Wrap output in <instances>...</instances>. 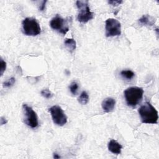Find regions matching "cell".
<instances>
[{
	"instance_id": "1",
	"label": "cell",
	"mask_w": 159,
	"mask_h": 159,
	"mask_svg": "<svg viewBox=\"0 0 159 159\" xmlns=\"http://www.w3.org/2000/svg\"><path fill=\"white\" fill-rule=\"evenodd\" d=\"M141 120L145 124H157L158 119V111L149 102H145L139 109Z\"/></svg>"
},
{
	"instance_id": "2",
	"label": "cell",
	"mask_w": 159,
	"mask_h": 159,
	"mask_svg": "<svg viewBox=\"0 0 159 159\" xmlns=\"http://www.w3.org/2000/svg\"><path fill=\"white\" fill-rule=\"evenodd\" d=\"M124 94L127 105L135 107L141 102L143 90L142 88L139 87H130L124 91Z\"/></svg>"
},
{
	"instance_id": "3",
	"label": "cell",
	"mask_w": 159,
	"mask_h": 159,
	"mask_svg": "<svg viewBox=\"0 0 159 159\" xmlns=\"http://www.w3.org/2000/svg\"><path fill=\"white\" fill-rule=\"evenodd\" d=\"M76 4L79 10L77 19L80 22L86 23L93 18L94 13L90 11L88 1H77Z\"/></svg>"
},
{
	"instance_id": "4",
	"label": "cell",
	"mask_w": 159,
	"mask_h": 159,
	"mask_svg": "<svg viewBox=\"0 0 159 159\" xmlns=\"http://www.w3.org/2000/svg\"><path fill=\"white\" fill-rule=\"evenodd\" d=\"M22 29L26 35L35 36L41 32L39 22L32 17H27L22 21Z\"/></svg>"
},
{
	"instance_id": "5",
	"label": "cell",
	"mask_w": 159,
	"mask_h": 159,
	"mask_svg": "<svg viewBox=\"0 0 159 159\" xmlns=\"http://www.w3.org/2000/svg\"><path fill=\"white\" fill-rule=\"evenodd\" d=\"M25 123L31 128H36L39 125L38 117L33 109L26 104L22 105Z\"/></svg>"
},
{
	"instance_id": "6",
	"label": "cell",
	"mask_w": 159,
	"mask_h": 159,
	"mask_svg": "<svg viewBox=\"0 0 159 159\" xmlns=\"http://www.w3.org/2000/svg\"><path fill=\"white\" fill-rule=\"evenodd\" d=\"M105 29L106 37L119 36L121 34V25L116 19L109 18L106 20Z\"/></svg>"
},
{
	"instance_id": "7",
	"label": "cell",
	"mask_w": 159,
	"mask_h": 159,
	"mask_svg": "<svg viewBox=\"0 0 159 159\" xmlns=\"http://www.w3.org/2000/svg\"><path fill=\"white\" fill-rule=\"evenodd\" d=\"M53 122L59 126L64 125L67 122V117L63 109L58 106H53L49 109Z\"/></svg>"
},
{
	"instance_id": "8",
	"label": "cell",
	"mask_w": 159,
	"mask_h": 159,
	"mask_svg": "<svg viewBox=\"0 0 159 159\" xmlns=\"http://www.w3.org/2000/svg\"><path fill=\"white\" fill-rule=\"evenodd\" d=\"M50 25L52 29L57 30L63 35L66 34L69 30L68 25L65 19L58 15H57L51 20Z\"/></svg>"
},
{
	"instance_id": "9",
	"label": "cell",
	"mask_w": 159,
	"mask_h": 159,
	"mask_svg": "<svg viewBox=\"0 0 159 159\" xmlns=\"http://www.w3.org/2000/svg\"><path fill=\"white\" fill-rule=\"evenodd\" d=\"M116 104V101L114 99L112 98H106L102 102L101 106L102 109L106 112H109L113 111Z\"/></svg>"
},
{
	"instance_id": "10",
	"label": "cell",
	"mask_w": 159,
	"mask_h": 159,
	"mask_svg": "<svg viewBox=\"0 0 159 159\" xmlns=\"http://www.w3.org/2000/svg\"><path fill=\"white\" fill-rule=\"evenodd\" d=\"M108 150L114 154H120L122 146L115 140H111L107 145Z\"/></svg>"
},
{
	"instance_id": "11",
	"label": "cell",
	"mask_w": 159,
	"mask_h": 159,
	"mask_svg": "<svg viewBox=\"0 0 159 159\" xmlns=\"http://www.w3.org/2000/svg\"><path fill=\"white\" fill-rule=\"evenodd\" d=\"M156 20L152 16L148 14L143 15L139 19V23L143 25H154Z\"/></svg>"
},
{
	"instance_id": "12",
	"label": "cell",
	"mask_w": 159,
	"mask_h": 159,
	"mask_svg": "<svg viewBox=\"0 0 159 159\" xmlns=\"http://www.w3.org/2000/svg\"><path fill=\"white\" fill-rule=\"evenodd\" d=\"M64 43L65 45V46L68 48V49L69 50V51L70 52H73L76 47V41L71 38V39H66L65 42Z\"/></svg>"
},
{
	"instance_id": "13",
	"label": "cell",
	"mask_w": 159,
	"mask_h": 159,
	"mask_svg": "<svg viewBox=\"0 0 159 159\" xmlns=\"http://www.w3.org/2000/svg\"><path fill=\"white\" fill-rule=\"evenodd\" d=\"M78 100L81 104L82 105L86 104L89 101V96L88 93L86 91H83L80 95V96L78 97Z\"/></svg>"
},
{
	"instance_id": "14",
	"label": "cell",
	"mask_w": 159,
	"mask_h": 159,
	"mask_svg": "<svg viewBox=\"0 0 159 159\" xmlns=\"http://www.w3.org/2000/svg\"><path fill=\"white\" fill-rule=\"evenodd\" d=\"M120 75L123 78L127 79V80H130V79L133 78V77L135 76L134 73L132 71L129 70H122L120 72Z\"/></svg>"
},
{
	"instance_id": "15",
	"label": "cell",
	"mask_w": 159,
	"mask_h": 159,
	"mask_svg": "<svg viewBox=\"0 0 159 159\" xmlns=\"http://www.w3.org/2000/svg\"><path fill=\"white\" fill-rule=\"evenodd\" d=\"M70 90L71 91V93L73 94V95H76L78 91V84L76 83V82H73L71 83V84L69 86Z\"/></svg>"
},
{
	"instance_id": "16",
	"label": "cell",
	"mask_w": 159,
	"mask_h": 159,
	"mask_svg": "<svg viewBox=\"0 0 159 159\" xmlns=\"http://www.w3.org/2000/svg\"><path fill=\"white\" fill-rule=\"evenodd\" d=\"M40 93L42 96H43L44 98H45L47 99H50L53 96L52 93L48 89H44L42 90Z\"/></svg>"
},
{
	"instance_id": "17",
	"label": "cell",
	"mask_w": 159,
	"mask_h": 159,
	"mask_svg": "<svg viewBox=\"0 0 159 159\" xmlns=\"http://www.w3.org/2000/svg\"><path fill=\"white\" fill-rule=\"evenodd\" d=\"M16 82V80L14 77H12L3 83V86L5 88H9L12 86Z\"/></svg>"
},
{
	"instance_id": "18",
	"label": "cell",
	"mask_w": 159,
	"mask_h": 159,
	"mask_svg": "<svg viewBox=\"0 0 159 159\" xmlns=\"http://www.w3.org/2000/svg\"><path fill=\"white\" fill-rule=\"evenodd\" d=\"M6 68V63L2 58H1V76L3 75V73Z\"/></svg>"
},
{
	"instance_id": "19",
	"label": "cell",
	"mask_w": 159,
	"mask_h": 159,
	"mask_svg": "<svg viewBox=\"0 0 159 159\" xmlns=\"http://www.w3.org/2000/svg\"><path fill=\"white\" fill-rule=\"evenodd\" d=\"M123 2L122 1H109L108 3L113 6H117Z\"/></svg>"
},
{
	"instance_id": "20",
	"label": "cell",
	"mask_w": 159,
	"mask_h": 159,
	"mask_svg": "<svg viewBox=\"0 0 159 159\" xmlns=\"http://www.w3.org/2000/svg\"><path fill=\"white\" fill-rule=\"evenodd\" d=\"M46 2H47V1H42V4L40 5V6H39V10H40V11H43L45 9Z\"/></svg>"
},
{
	"instance_id": "21",
	"label": "cell",
	"mask_w": 159,
	"mask_h": 159,
	"mask_svg": "<svg viewBox=\"0 0 159 159\" xmlns=\"http://www.w3.org/2000/svg\"><path fill=\"white\" fill-rule=\"evenodd\" d=\"M7 120L4 118V117H1V125H4V124H6V123H7Z\"/></svg>"
},
{
	"instance_id": "22",
	"label": "cell",
	"mask_w": 159,
	"mask_h": 159,
	"mask_svg": "<svg viewBox=\"0 0 159 159\" xmlns=\"http://www.w3.org/2000/svg\"><path fill=\"white\" fill-rule=\"evenodd\" d=\"M53 158H60V157L59 155H58V154L54 153L53 154Z\"/></svg>"
}]
</instances>
